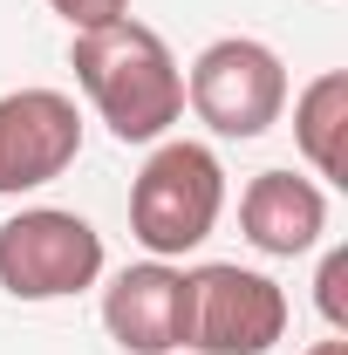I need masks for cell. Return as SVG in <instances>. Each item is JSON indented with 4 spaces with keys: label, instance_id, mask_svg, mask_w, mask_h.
Instances as JSON below:
<instances>
[{
    "label": "cell",
    "instance_id": "obj_8",
    "mask_svg": "<svg viewBox=\"0 0 348 355\" xmlns=\"http://www.w3.org/2000/svg\"><path fill=\"white\" fill-rule=\"evenodd\" d=\"M239 225H246V239L260 253L294 260V253H307L328 232V191L314 178H294V171H260L239 191Z\"/></svg>",
    "mask_w": 348,
    "mask_h": 355
},
{
    "label": "cell",
    "instance_id": "obj_10",
    "mask_svg": "<svg viewBox=\"0 0 348 355\" xmlns=\"http://www.w3.org/2000/svg\"><path fill=\"white\" fill-rule=\"evenodd\" d=\"M314 301H321V314H328V328L342 335V328H348V246H335V253L321 260V280H314Z\"/></svg>",
    "mask_w": 348,
    "mask_h": 355
},
{
    "label": "cell",
    "instance_id": "obj_6",
    "mask_svg": "<svg viewBox=\"0 0 348 355\" xmlns=\"http://www.w3.org/2000/svg\"><path fill=\"white\" fill-rule=\"evenodd\" d=\"M82 150V110L62 89H14L0 96V198H21L62 178Z\"/></svg>",
    "mask_w": 348,
    "mask_h": 355
},
{
    "label": "cell",
    "instance_id": "obj_5",
    "mask_svg": "<svg viewBox=\"0 0 348 355\" xmlns=\"http://www.w3.org/2000/svg\"><path fill=\"white\" fill-rule=\"evenodd\" d=\"M103 273V232L76 212H14L0 225V287L14 301H62V294H82Z\"/></svg>",
    "mask_w": 348,
    "mask_h": 355
},
{
    "label": "cell",
    "instance_id": "obj_3",
    "mask_svg": "<svg viewBox=\"0 0 348 355\" xmlns=\"http://www.w3.org/2000/svg\"><path fill=\"white\" fill-rule=\"evenodd\" d=\"M287 335V294L253 266H191L184 273V328L177 349L198 355H266Z\"/></svg>",
    "mask_w": 348,
    "mask_h": 355
},
{
    "label": "cell",
    "instance_id": "obj_9",
    "mask_svg": "<svg viewBox=\"0 0 348 355\" xmlns=\"http://www.w3.org/2000/svg\"><path fill=\"white\" fill-rule=\"evenodd\" d=\"M294 137H301V157L314 164V178L348 184V76L328 69L301 89L294 103Z\"/></svg>",
    "mask_w": 348,
    "mask_h": 355
},
{
    "label": "cell",
    "instance_id": "obj_7",
    "mask_svg": "<svg viewBox=\"0 0 348 355\" xmlns=\"http://www.w3.org/2000/svg\"><path fill=\"white\" fill-rule=\"evenodd\" d=\"M103 328L123 355H171L184 328V273L164 260L123 266L103 294Z\"/></svg>",
    "mask_w": 348,
    "mask_h": 355
},
{
    "label": "cell",
    "instance_id": "obj_12",
    "mask_svg": "<svg viewBox=\"0 0 348 355\" xmlns=\"http://www.w3.org/2000/svg\"><path fill=\"white\" fill-rule=\"evenodd\" d=\"M307 355H348V342H314Z\"/></svg>",
    "mask_w": 348,
    "mask_h": 355
},
{
    "label": "cell",
    "instance_id": "obj_1",
    "mask_svg": "<svg viewBox=\"0 0 348 355\" xmlns=\"http://www.w3.org/2000/svg\"><path fill=\"white\" fill-rule=\"evenodd\" d=\"M69 69L89 89L96 116L110 123L116 144H157L184 116V76H177L164 35L130 21V14L103 21V28H82L76 48H69Z\"/></svg>",
    "mask_w": 348,
    "mask_h": 355
},
{
    "label": "cell",
    "instance_id": "obj_2",
    "mask_svg": "<svg viewBox=\"0 0 348 355\" xmlns=\"http://www.w3.org/2000/svg\"><path fill=\"white\" fill-rule=\"evenodd\" d=\"M218 212H225V164L205 144H157L130 184V232L150 260L205 246Z\"/></svg>",
    "mask_w": 348,
    "mask_h": 355
},
{
    "label": "cell",
    "instance_id": "obj_4",
    "mask_svg": "<svg viewBox=\"0 0 348 355\" xmlns=\"http://www.w3.org/2000/svg\"><path fill=\"white\" fill-rule=\"evenodd\" d=\"M191 110H198V123L218 137H266L280 123V110H287V69H280V55L253 35H225L212 42L198 62H191Z\"/></svg>",
    "mask_w": 348,
    "mask_h": 355
},
{
    "label": "cell",
    "instance_id": "obj_11",
    "mask_svg": "<svg viewBox=\"0 0 348 355\" xmlns=\"http://www.w3.org/2000/svg\"><path fill=\"white\" fill-rule=\"evenodd\" d=\"M48 7H55V14H62L76 35H82V28H103V21H123V14H130V0H48Z\"/></svg>",
    "mask_w": 348,
    "mask_h": 355
}]
</instances>
